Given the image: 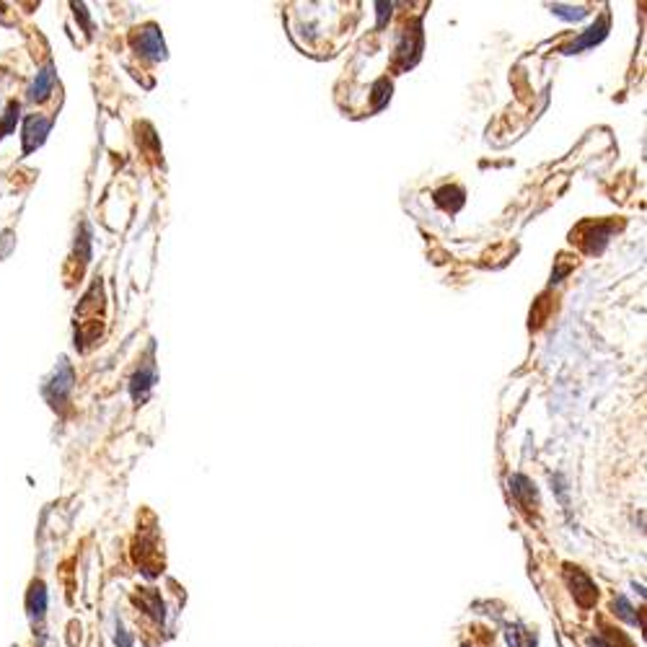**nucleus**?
<instances>
[{
	"mask_svg": "<svg viewBox=\"0 0 647 647\" xmlns=\"http://www.w3.org/2000/svg\"><path fill=\"white\" fill-rule=\"evenodd\" d=\"M52 83H54V70H52V65H47L42 73H37V81H34L29 96H32V99H44V96L52 91Z\"/></svg>",
	"mask_w": 647,
	"mask_h": 647,
	"instance_id": "obj_5",
	"label": "nucleus"
},
{
	"mask_svg": "<svg viewBox=\"0 0 647 647\" xmlns=\"http://www.w3.org/2000/svg\"><path fill=\"white\" fill-rule=\"evenodd\" d=\"M138 50H143V54H150V57H163V42H161L158 32H156V29L140 32Z\"/></svg>",
	"mask_w": 647,
	"mask_h": 647,
	"instance_id": "obj_3",
	"label": "nucleus"
},
{
	"mask_svg": "<svg viewBox=\"0 0 647 647\" xmlns=\"http://www.w3.org/2000/svg\"><path fill=\"white\" fill-rule=\"evenodd\" d=\"M47 130H50V119L42 117L26 119V127H23V153H32L37 145H42Z\"/></svg>",
	"mask_w": 647,
	"mask_h": 647,
	"instance_id": "obj_2",
	"label": "nucleus"
},
{
	"mask_svg": "<svg viewBox=\"0 0 647 647\" xmlns=\"http://www.w3.org/2000/svg\"><path fill=\"white\" fill-rule=\"evenodd\" d=\"M29 616L32 622H42L44 616V606H47V593H44V585L42 583H34L32 590H29Z\"/></svg>",
	"mask_w": 647,
	"mask_h": 647,
	"instance_id": "obj_4",
	"label": "nucleus"
},
{
	"mask_svg": "<svg viewBox=\"0 0 647 647\" xmlns=\"http://www.w3.org/2000/svg\"><path fill=\"white\" fill-rule=\"evenodd\" d=\"M150 386H153V368H148L145 373H138V376H135V381H132V393H135V399H145V393H148Z\"/></svg>",
	"mask_w": 647,
	"mask_h": 647,
	"instance_id": "obj_6",
	"label": "nucleus"
},
{
	"mask_svg": "<svg viewBox=\"0 0 647 647\" xmlns=\"http://www.w3.org/2000/svg\"><path fill=\"white\" fill-rule=\"evenodd\" d=\"M70 389H73V368H70V365H68V362H65V360H60V368L54 371L52 383H50V386L44 389V393L50 396V393H52V391H57V393H54V396H52V404H54V407H57V402H63V399H65V393L70 391Z\"/></svg>",
	"mask_w": 647,
	"mask_h": 647,
	"instance_id": "obj_1",
	"label": "nucleus"
}]
</instances>
